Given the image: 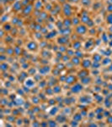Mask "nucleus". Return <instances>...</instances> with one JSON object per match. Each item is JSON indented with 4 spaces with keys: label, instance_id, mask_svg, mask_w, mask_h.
Here are the masks:
<instances>
[{
    "label": "nucleus",
    "instance_id": "nucleus-1",
    "mask_svg": "<svg viewBox=\"0 0 112 127\" xmlns=\"http://www.w3.org/2000/svg\"><path fill=\"white\" fill-rule=\"evenodd\" d=\"M107 20H108V22H109V23L112 24V15H110L109 16H108Z\"/></svg>",
    "mask_w": 112,
    "mask_h": 127
}]
</instances>
